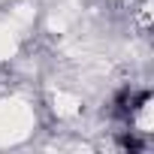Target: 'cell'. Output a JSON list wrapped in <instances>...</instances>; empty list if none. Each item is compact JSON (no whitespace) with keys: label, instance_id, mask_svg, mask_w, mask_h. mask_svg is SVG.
<instances>
[{"label":"cell","instance_id":"cell-1","mask_svg":"<svg viewBox=\"0 0 154 154\" xmlns=\"http://www.w3.org/2000/svg\"><path fill=\"white\" fill-rule=\"evenodd\" d=\"M124 148H130V151H139V148H142V142H139V139H133V136H124Z\"/></svg>","mask_w":154,"mask_h":154}]
</instances>
